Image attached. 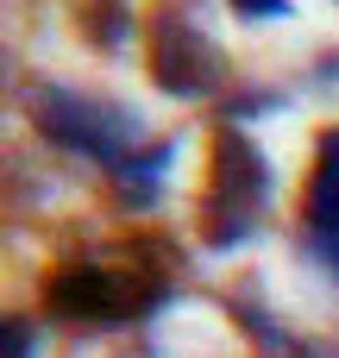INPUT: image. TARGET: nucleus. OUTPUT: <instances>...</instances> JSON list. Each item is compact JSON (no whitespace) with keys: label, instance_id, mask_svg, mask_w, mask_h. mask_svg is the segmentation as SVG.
Instances as JSON below:
<instances>
[{"label":"nucleus","instance_id":"3","mask_svg":"<svg viewBox=\"0 0 339 358\" xmlns=\"http://www.w3.org/2000/svg\"><path fill=\"white\" fill-rule=\"evenodd\" d=\"M271 208V164L245 132L214 138V170H208V245H239Z\"/></svg>","mask_w":339,"mask_h":358},{"label":"nucleus","instance_id":"5","mask_svg":"<svg viewBox=\"0 0 339 358\" xmlns=\"http://www.w3.org/2000/svg\"><path fill=\"white\" fill-rule=\"evenodd\" d=\"M308 220L339 245V132L321 138V157H315V176H308Z\"/></svg>","mask_w":339,"mask_h":358},{"label":"nucleus","instance_id":"2","mask_svg":"<svg viewBox=\"0 0 339 358\" xmlns=\"http://www.w3.org/2000/svg\"><path fill=\"white\" fill-rule=\"evenodd\" d=\"M31 126L50 145H63L75 157H94L107 170H126L132 176V164H138V151H132L138 145V120L126 107H113V101L82 94V88H57V82L31 88Z\"/></svg>","mask_w":339,"mask_h":358},{"label":"nucleus","instance_id":"8","mask_svg":"<svg viewBox=\"0 0 339 358\" xmlns=\"http://www.w3.org/2000/svg\"><path fill=\"white\" fill-rule=\"evenodd\" d=\"M327 264H333V271H339V245H333V239H327Z\"/></svg>","mask_w":339,"mask_h":358},{"label":"nucleus","instance_id":"1","mask_svg":"<svg viewBox=\"0 0 339 358\" xmlns=\"http://www.w3.org/2000/svg\"><path fill=\"white\" fill-rule=\"evenodd\" d=\"M170 296V258L164 245H107V252H75L44 277V308L63 321H138Z\"/></svg>","mask_w":339,"mask_h":358},{"label":"nucleus","instance_id":"7","mask_svg":"<svg viewBox=\"0 0 339 358\" xmlns=\"http://www.w3.org/2000/svg\"><path fill=\"white\" fill-rule=\"evenodd\" d=\"M6 358H25V321H6Z\"/></svg>","mask_w":339,"mask_h":358},{"label":"nucleus","instance_id":"6","mask_svg":"<svg viewBox=\"0 0 339 358\" xmlns=\"http://www.w3.org/2000/svg\"><path fill=\"white\" fill-rule=\"evenodd\" d=\"M239 13H252V19H271V13H289V0H233Z\"/></svg>","mask_w":339,"mask_h":358},{"label":"nucleus","instance_id":"4","mask_svg":"<svg viewBox=\"0 0 339 358\" xmlns=\"http://www.w3.org/2000/svg\"><path fill=\"white\" fill-rule=\"evenodd\" d=\"M220 76H226L220 44L195 25L182 6H164V13L151 19V82H157L164 94L201 101V94L220 88Z\"/></svg>","mask_w":339,"mask_h":358}]
</instances>
